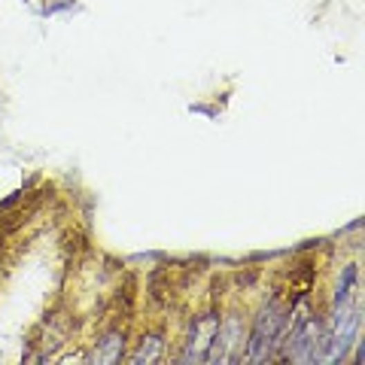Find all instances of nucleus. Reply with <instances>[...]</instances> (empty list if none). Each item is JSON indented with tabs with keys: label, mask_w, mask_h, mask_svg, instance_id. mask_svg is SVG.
Instances as JSON below:
<instances>
[{
	"label": "nucleus",
	"mask_w": 365,
	"mask_h": 365,
	"mask_svg": "<svg viewBox=\"0 0 365 365\" xmlns=\"http://www.w3.org/2000/svg\"><path fill=\"white\" fill-rule=\"evenodd\" d=\"M219 323H223L219 310H207V314L195 317L192 332H189V338H186V350H182L180 359L182 362H201V359H207L210 350H213V341H216Z\"/></svg>",
	"instance_id": "nucleus-2"
},
{
	"label": "nucleus",
	"mask_w": 365,
	"mask_h": 365,
	"mask_svg": "<svg viewBox=\"0 0 365 365\" xmlns=\"http://www.w3.org/2000/svg\"><path fill=\"white\" fill-rule=\"evenodd\" d=\"M122 356H125V332L122 329H113V332H106L101 341H97V347H95V356L91 359L95 362H119Z\"/></svg>",
	"instance_id": "nucleus-3"
},
{
	"label": "nucleus",
	"mask_w": 365,
	"mask_h": 365,
	"mask_svg": "<svg viewBox=\"0 0 365 365\" xmlns=\"http://www.w3.org/2000/svg\"><path fill=\"white\" fill-rule=\"evenodd\" d=\"M162 353H165V335L162 332H149V335H143L140 341H137V350L128 359L131 362H156V359H162Z\"/></svg>",
	"instance_id": "nucleus-4"
},
{
	"label": "nucleus",
	"mask_w": 365,
	"mask_h": 365,
	"mask_svg": "<svg viewBox=\"0 0 365 365\" xmlns=\"http://www.w3.org/2000/svg\"><path fill=\"white\" fill-rule=\"evenodd\" d=\"M295 317V301L283 304L280 299H268L259 308L253 319V332L247 338V359L250 362H265L274 356V350L283 344L289 319Z\"/></svg>",
	"instance_id": "nucleus-1"
}]
</instances>
